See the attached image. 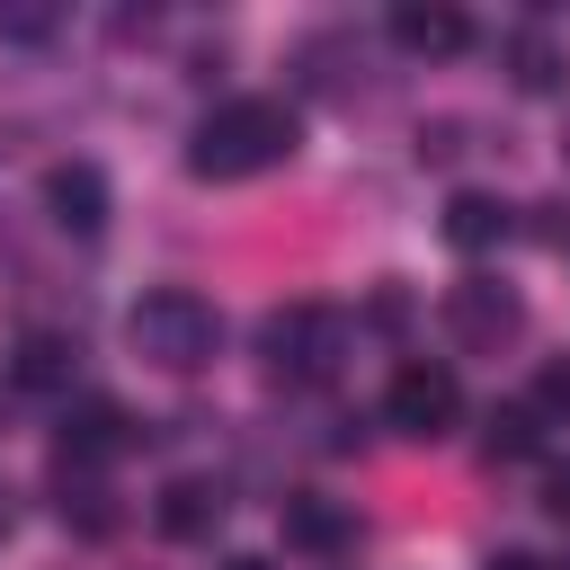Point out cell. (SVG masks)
<instances>
[{
    "mask_svg": "<svg viewBox=\"0 0 570 570\" xmlns=\"http://www.w3.org/2000/svg\"><path fill=\"white\" fill-rule=\"evenodd\" d=\"M294 142H303V116L285 98H223L187 142V169L196 178H258V169L294 160Z\"/></svg>",
    "mask_w": 570,
    "mask_h": 570,
    "instance_id": "obj_1",
    "label": "cell"
},
{
    "mask_svg": "<svg viewBox=\"0 0 570 570\" xmlns=\"http://www.w3.org/2000/svg\"><path fill=\"white\" fill-rule=\"evenodd\" d=\"M125 347H134L142 365H160V374H196V365H214V347H223V312H214L205 294H187V285H151V294L125 312Z\"/></svg>",
    "mask_w": 570,
    "mask_h": 570,
    "instance_id": "obj_2",
    "label": "cell"
},
{
    "mask_svg": "<svg viewBox=\"0 0 570 570\" xmlns=\"http://www.w3.org/2000/svg\"><path fill=\"white\" fill-rule=\"evenodd\" d=\"M258 356H267L276 383H330L347 365V312H330V303H276L258 321Z\"/></svg>",
    "mask_w": 570,
    "mask_h": 570,
    "instance_id": "obj_3",
    "label": "cell"
},
{
    "mask_svg": "<svg viewBox=\"0 0 570 570\" xmlns=\"http://www.w3.org/2000/svg\"><path fill=\"white\" fill-rule=\"evenodd\" d=\"M445 330H454L472 356H499V347H517L525 303H517V285H499V276H463V285H445Z\"/></svg>",
    "mask_w": 570,
    "mask_h": 570,
    "instance_id": "obj_4",
    "label": "cell"
},
{
    "mask_svg": "<svg viewBox=\"0 0 570 570\" xmlns=\"http://www.w3.org/2000/svg\"><path fill=\"white\" fill-rule=\"evenodd\" d=\"M454 410H463V383H454L436 356L392 365V383H383V419H392L401 436H445V428H454Z\"/></svg>",
    "mask_w": 570,
    "mask_h": 570,
    "instance_id": "obj_5",
    "label": "cell"
},
{
    "mask_svg": "<svg viewBox=\"0 0 570 570\" xmlns=\"http://www.w3.org/2000/svg\"><path fill=\"white\" fill-rule=\"evenodd\" d=\"M134 445V419L116 401H62V436H53V472H107Z\"/></svg>",
    "mask_w": 570,
    "mask_h": 570,
    "instance_id": "obj_6",
    "label": "cell"
},
{
    "mask_svg": "<svg viewBox=\"0 0 570 570\" xmlns=\"http://www.w3.org/2000/svg\"><path fill=\"white\" fill-rule=\"evenodd\" d=\"M45 205H53V223L62 232H107V169L98 160H53L45 169Z\"/></svg>",
    "mask_w": 570,
    "mask_h": 570,
    "instance_id": "obj_7",
    "label": "cell"
},
{
    "mask_svg": "<svg viewBox=\"0 0 570 570\" xmlns=\"http://www.w3.org/2000/svg\"><path fill=\"white\" fill-rule=\"evenodd\" d=\"M151 525H160L169 543H205V534L223 525V481H205V472H178V481H160V499H151Z\"/></svg>",
    "mask_w": 570,
    "mask_h": 570,
    "instance_id": "obj_8",
    "label": "cell"
},
{
    "mask_svg": "<svg viewBox=\"0 0 570 570\" xmlns=\"http://www.w3.org/2000/svg\"><path fill=\"white\" fill-rule=\"evenodd\" d=\"M392 45H401V53L445 62V53H463V45H472V18H463V9H445V0H401V9H392Z\"/></svg>",
    "mask_w": 570,
    "mask_h": 570,
    "instance_id": "obj_9",
    "label": "cell"
},
{
    "mask_svg": "<svg viewBox=\"0 0 570 570\" xmlns=\"http://www.w3.org/2000/svg\"><path fill=\"white\" fill-rule=\"evenodd\" d=\"M436 232H445L454 249H472V258H481V249H499V240L517 232V205H508V196H490V187H454Z\"/></svg>",
    "mask_w": 570,
    "mask_h": 570,
    "instance_id": "obj_10",
    "label": "cell"
},
{
    "mask_svg": "<svg viewBox=\"0 0 570 570\" xmlns=\"http://www.w3.org/2000/svg\"><path fill=\"white\" fill-rule=\"evenodd\" d=\"M71 374H80V347H71L62 330H27V338L9 347V383H18V392H71Z\"/></svg>",
    "mask_w": 570,
    "mask_h": 570,
    "instance_id": "obj_11",
    "label": "cell"
},
{
    "mask_svg": "<svg viewBox=\"0 0 570 570\" xmlns=\"http://www.w3.org/2000/svg\"><path fill=\"white\" fill-rule=\"evenodd\" d=\"M276 525H285V543H294V552H347V543H356V517H347L338 499H312V490H303V499H285V508H276Z\"/></svg>",
    "mask_w": 570,
    "mask_h": 570,
    "instance_id": "obj_12",
    "label": "cell"
},
{
    "mask_svg": "<svg viewBox=\"0 0 570 570\" xmlns=\"http://www.w3.org/2000/svg\"><path fill=\"white\" fill-rule=\"evenodd\" d=\"M53 490H62V525H71L80 543H107V534L125 525V508H116V490H107L98 472H53Z\"/></svg>",
    "mask_w": 570,
    "mask_h": 570,
    "instance_id": "obj_13",
    "label": "cell"
},
{
    "mask_svg": "<svg viewBox=\"0 0 570 570\" xmlns=\"http://www.w3.org/2000/svg\"><path fill=\"white\" fill-rule=\"evenodd\" d=\"M508 80H517V89H534V98H543V89H561V45H552V36H534V27H525V36H508Z\"/></svg>",
    "mask_w": 570,
    "mask_h": 570,
    "instance_id": "obj_14",
    "label": "cell"
},
{
    "mask_svg": "<svg viewBox=\"0 0 570 570\" xmlns=\"http://www.w3.org/2000/svg\"><path fill=\"white\" fill-rule=\"evenodd\" d=\"M534 445H543V419H534L525 401H508V410H490V436H481V454H490V463H525Z\"/></svg>",
    "mask_w": 570,
    "mask_h": 570,
    "instance_id": "obj_15",
    "label": "cell"
},
{
    "mask_svg": "<svg viewBox=\"0 0 570 570\" xmlns=\"http://www.w3.org/2000/svg\"><path fill=\"white\" fill-rule=\"evenodd\" d=\"M534 419H570V365H543L534 374V401H525Z\"/></svg>",
    "mask_w": 570,
    "mask_h": 570,
    "instance_id": "obj_16",
    "label": "cell"
},
{
    "mask_svg": "<svg viewBox=\"0 0 570 570\" xmlns=\"http://www.w3.org/2000/svg\"><path fill=\"white\" fill-rule=\"evenodd\" d=\"M0 36H27L36 45V36H53V9H0Z\"/></svg>",
    "mask_w": 570,
    "mask_h": 570,
    "instance_id": "obj_17",
    "label": "cell"
},
{
    "mask_svg": "<svg viewBox=\"0 0 570 570\" xmlns=\"http://www.w3.org/2000/svg\"><path fill=\"white\" fill-rule=\"evenodd\" d=\"M543 508H552V517H570V463H552V472H543Z\"/></svg>",
    "mask_w": 570,
    "mask_h": 570,
    "instance_id": "obj_18",
    "label": "cell"
},
{
    "mask_svg": "<svg viewBox=\"0 0 570 570\" xmlns=\"http://www.w3.org/2000/svg\"><path fill=\"white\" fill-rule=\"evenodd\" d=\"M490 570H543L534 552H490Z\"/></svg>",
    "mask_w": 570,
    "mask_h": 570,
    "instance_id": "obj_19",
    "label": "cell"
},
{
    "mask_svg": "<svg viewBox=\"0 0 570 570\" xmlns=\"http://www.w3.org/2000/svg\"><path fill=\"white\" fill-rule=\"evenodd\" d=\"M223 570H267V561H258V552H232V561H223Z\"/></svg>",
    "mask_w": 570,
    "mask_h": 570,
    "instance_id": "obj_20",
    "label": "cell"
},
{
    "mask_svg": "<svg viewBox=\"0 0 570 570\" xmlns=\"http://www.w3.org/2000/svg\"><path fill=\"white\" fill-rule=\"evenodd\" d=\"M9 499H18V490H9V481H0V534H9V517H18V508H9Z\"/></svg>",
    "mask_w": 570,
    "mask_h": 570,
    "instance_id": "obj_21",
    "label": "cell"
}]
</instances>
